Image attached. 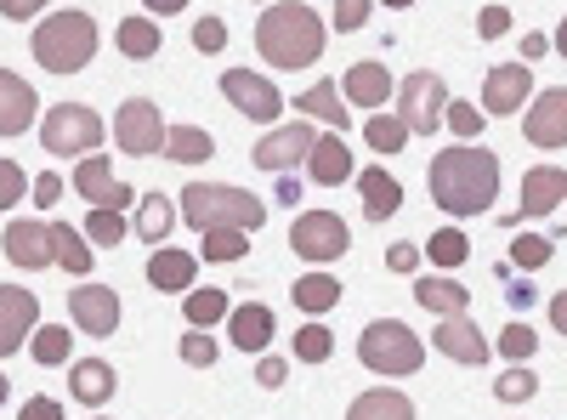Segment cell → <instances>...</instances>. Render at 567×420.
Masks as SVG:
<instances>
[{
  "mask_svg": "<svg viewBox=\"0 0 567 420\" xmlns=\"http://www.w3.org/2000/svg\"><path fill=\"white\" fill-rule=\"evenodd\" d=\"M432 199L449 216H483L499 199V154L477 148V143H460L443 148L432 160Z\"/></svg>",
  "mask_w": 567,
  "mask_h": 420,
  "instance_id": "cell-1",
  "label": "cell"
},
{
  "mask_svg": "<svg viewBox=\"0 0 567 420\" xmlns=\"http://www.w3.org/2000/svg\"><path fill=\"white\" fill-rule=\"evenodd\" d=\"M323 45H329V29L307 0H278L256 23V52L272 69H312L323 58Z\"/></svg>",
  "mask_w": 567,
  "mask_h": 420,
  "instance_id": "cell-2",
  "label": "cell"
},
{
  "mask_svg": "<svg viewBox=\"0 0 567 420\" xmlns=\"http://www.w3.org/2000/svg\"><path fill=\"white\" fill-rule=\"evenodd\" d=\"M187 227H239V233H256L267 227V205L250 194V188H221V182H194V188H182V211H176Z\"/></svg>",
  "mask_w": 567,
  "mask_h": 420,
  "instance_id": "cell-3",
  "label": "cell"
},
{
  "mask_svg": "<svg viewBox=\"0 0 567 420\" xmlns=\"http://www.w3.org/2000/svg\"><path fill=\"white\" fill-rule=\"evenodd\" d=\"M29 52L45 74H80L91 58H97V23H91L85 12H52L29 34Z\"/></svg>",
  "mask_w": 567,
  "mask_h": 420,
  "instance_id": "cell-4",
  "label": "cell"
},
{
  "mask_svg": "<svg viewBox=\"0 0 567 420\" xmlns=\"http://www.w3.org/2000/svg\"><path fill=\"white\" fill-rule=\"evenodd\" d=\"M358 358H363V369H374V376H414V369L425 363V347L403 318H374L358 336Z\"/></svg>",
  "mask_w": 567,
  "mask_h": 420,
  "instance_id": "cell-5",
  "label": "cell"
},
{
  "mask_svg": "<svg viewBox=\"0 0 567 420\" xmlns=\"http://www.w3.org/2000/svg\"><path fill=\"white\" fill-rule=\"evenodd\" d=\"M103 143V120L91 103H58V109H45L40 120V148L45 154H58V160H85V154H97Z\"/></svg>",
  "mask_w": 567,
  "mask_h": 420,
  "instance_id": "cell-6",
  "label": "cell"
},
{
  "mask_svg": "<svg viewBox=\"0 0 567 420\" xmlns=\"http://www.w3.org/2000/svg\"><path fill=\"white\" fill-rule=\"evenodd\" d=\"M443 109H449V80L432 74V69H420L398 85V120L414 131V136H432L443 125Z\"/></svg>",
  "mask_w": 567,
  "mask_h": 420,
  "instance_id": "cell-7",
  "label": "cell"
},
{
  "mask_svg": "<svg viewBox=\"0 0 567 420\" xmlns=\"http://www.w3.org/2000/svg\"><path fill=\"white\" fill-rule=\"evenodd\" d=\"M347 245H352V233H347V222L336 211H301L296 227H290V250L307 256V262H318V267L347 256Z\"/></svg>",
  "mask_w": 567,
  "mask_h": 420,
  "instance_id": "cell-8",
  "label": "cell"
},
{
  "mask_svg": "<svg viewBox=\"0 0 567 420\" xmlns=\"http://www.w3.org/2000/svg\"><path fill=\"white\" fill-rule=\"evenodd\" d=\"M114 143L120 154H165V120L148 98H125L120 114H114Z\"/></svg>",
  "mask_w": 567,
  "mask_h": 420,
  "instance_id": "cell-9",
  "label": "cell"
},
{
  "mask_svg": "<svg viewBox=\"0 0 567 420\" xmlns=\"http://www.w3.org/2000/svg\"><path fill=\"white\" fill-rule=\"evenodd\" d=\"M74 194H80L85 205H97V211H131V205H136V188L114 182V171H109L103 154H85V160L74 165Z\"/></svg>",
  "mask_w": 567,
  "mask_h": 420,
  "instance_id": "cell-10",
  "label": "cell"
},
{
  "mask_svg": "<svg viewBox=\"0 0 567 420\" xmlns=\"http://www.w3.org/2000/svg\"><path fill=\"white\" fill-rule=\"evenodd\" d=\"M221 98L239 109L245 120H278V114H284V98L272 91V80H261V74H250V69H227V74H221Z\"/></svg>",
  "mask_w": 567,
  "mask_h": 420,
  "instance_id": "cell-11",
  "label": "cell"
},
{
  "mask_svg": "<svg viewBox=\"0 0 567 420\" xmlns=\"http://www.w3.org/2000/svg\"><path fill=\"white\" fill-rule=\"evenodd\" d=\"M312 143H318V131H312L307 120H296V125H284V131L261 136L250 160H256V171H290V165H307Z\"/></svg>",
  "mask_w": 567,
  "mask_h": 420,
  "instance_id": "cell-12",
  "label": "cell"
},
{
  "mask_svg": "<svg viewBox=\"0 0 567 420\" xmlns=\"http://www.w3.org/2000/svg\"><path fill=\"white\" fill-rule=\"evenodd\" d=\"M69 318H74V330H85V336H114L120 330V296L109 285H74Z\"/></svg>",
  "mask_w": 567,
  "mask_h": 420,
  "instance_id": "cell-13",
  "label": "cell"
},
{
  "mask_svg": "<svg viewBox=\"0 0 567 420\" xmlns=\"http://www.w3.org/2000/svg\"><path fill=\"white\" fill-rule=\"evenodd\" d=\"M523 136H528L534 148H567V85H556V91H539V98L528 103Z\"/></svg>",
  "mask_w": 567,
  "mask_h": 420,
  "instance_id": "cell-14",
  "label": "cell"
},
{
  "mask_svg": "<svg viewBox=\"0 0 567 420\" xmlns=\"http://www.w3.org/2000/svg\"><path fill=\"white\" fill-rule=\"evenodd\" d=\"M40 324V301L23 285H0V358H12Z\"/></svg>",
  "mask_w": 567,
  "mask_h": 420,
  "instance_id": "cell-15",
  "label": "cell"
},
{
  "mask_svg": "<svg viewBox=\"0 0 567 420\" xmlns=\"http://www.w3.org/2000/svg\"><path fill=\"white\" fill-rule=\"evenodd\" d=\"M534 98V69L528 63H499L483 80V114H516Z\"/></svg>",
  "mask_w": 567,
  "mask_h": 420,
  "instance_id": "cell-16",
  "label": "cell"
},
{
  "mask_svg": "<svg viewBox=\"0 0 567 420\" xmlns=\"http://www.w3.org/2000/svg\"><path fill=\"white\" fill-rule=\"evenodd\" d=\"M7 256H12V267H23V273H40V267H52L58 262V250H52V222H7Z\"/></svg>",
  "mask_w": 567,
  "mask_h": 420,
  "instance_id": "cell-17",
  "label": "cell"
},
{
  "mask_svg": "<svg viewBox=\"0 0 567 420\" xmlns=\"http://www.w3.org/2000/svg\"><path fill=\"white\" fill-rule=\"evenodd\" d=\"M34 120H40L34 85L23 74H12V69H0V136H23Z\"/></svg>",
  "mask_w": 567,
  "mask_h": 420,
  "instance_id": "cell-18",
  "label": "cell"
},
{
  "mask_svg": "<svg viewBox=\"0 0 567 420\" xmlns=\"http://www.w3.org/2000/svg\"><path fill=\"white\" fill-rule=\"evenodd\" d=\"M432 347H437V352H449L454 363H471V369L488 363V352H494V347L483 341V330H477V324H471L465 313H454V318H443V324H437Z\"/></svg>",
  "mask_w": 567,
  "mask_h": 420,
  "instance_id": "cell-19",
  "label": "cell"
},
{
  "mask_svg": "<svg viewBox=\"0 0 567 420\" xmlns=\"http://www.w3.org/2000/svg\"><path fill=\"white\" fill-rule=\"evenodd\" d=\"M556 205H567V171L561 165H534L523 176V211L516 216H550Z\"/></svg>",
  "mask_w": 567,
  "mask_h": 420,
  "instance_id": "cell-20",
  "label": "cell"
},
{
  "mask_svg": "<svg viewBox=\"0 0 567 420\" xmlns=\"http://www.w3.org/2000/svg\"><path fill=\"white\" fill-rule=\"evenodd\" d=\"M272 307H261V301H245V307H233L227 313V341L239 347V352H261V347H272Z\"/></svg>",
  "mask_w": 567,
  "mask_h": 420,
  "instance_id": "cell-21",
  "label": "cell"
},
{
  "mask_svg": "<svg viewBox=\"0 0 567 420\" xmlns=\"http://www.w3.org/2000/svg\"><path fill=\"white\" fill-rule=\"evenodd\" d=\"M307 176L318 182V188H341V182H352V154H347V143H341L336 131L312 143V154H307Z\"/></svg>",
  "mask_w": 567,
  "mask_h": 420,
  "instance_id": "cell-22",
  "label": "cell"
},
{
  "mask_svg": "<svg viewBox=\"0 0 567 420\" xmlns=\"http://www.w3.org/2000/svg\"><path fill=\"white\" fill-rule=\"evenodd\" d=\"M341 91H347V103H358V109H381L386 98H392V74L381 69V63H352L347 74H341Z\"/></svg>",
  "mask_w": 567,
  "mask_h": 420,
  "instance_id": "cell-23",
  "label": "cell"
},
{
  "mask_svg": "<svg viewBox=\"0 0 567 420\" xmlns=\"http://www.w3.org/2000/svg\"><path fill=\"white\" fill-rule=\"evenodd\" d=\"M194 273H199V256H187V250H154L148 256V285L165 290V296L194 290Z\"/></svg>",
  "mask_w": 567,
  "mask_h": 420,
  "instance_id": "cell-24",
  "label": "cell"
},
{
  "mask_svg": "<svg viewBox=\"0 0 567 420\" xmlns=\"http://www.w3.org/2000/svg\"><path fill=\"white\" fill-rule=\"evenodd\" d=\"M69 392H74L85 409H103V403L114 398V363H103V358L69 363Z\"/></svg>",
  "mask_w": 567,
  "mask_h": 420,
  "instance_id": "cell-25",
  "label": "cell"
},
{
  "mask_svg": "<svg viewBox=\"0 0 567 420\" xmlns=\"http://www.w3.org/2000/svg\"><path fill=\"white\" fill-rule=\"evenodd\" d=\"M358 188H363V211H369V222H386V216H398V211H403V188H398V176H392V171H381V165H369Z\"/></svg>",
  "mask_w": 567,
  "mask_h": 420,
  "instance_id": "cell-26",
  "label": "cell"
},
{
  "mask_svg": "<svg viewBox=\"0 0 567 420\" xmlns=\"http://www.w3.org/2000/svg\"><path fill=\"white\" fill-rule=\"evenodd\" d=\"M347 420H414V403H409V392H392V387H374V392L352 398Z\"/></svg>",
  "mask_w": 567,
  "mask_h": 420,
  "instance_id": "cell-27",
  "label": "cell"
},
{
  "mask_svg": "<svg viewBox=\"0 0 567 420\" xmlns=\"http://www.w3.org/2000/svg\"><path fill=\"white\" fill-rule=\"evenodd\" d=\"M210 154H216L210 131H199V125H165V160H176V165H205Z\"/></svg>",
  "mask_w": 567,
  "mask_h": 420,
  "instance_id": "cell-28",
  "label": "cell"
},
{
  "mask_svg": "<svg viewBox=\"0 0 567 420\" xmlns=\"http://www.w3.org/2000/svg\"><path fill=\"white\" fill-rule=\"evenodd\" d=\"M414 301H420V307H432L437 318H454V313L471 307L465 285H454V278H414Z\"/></svg>",
  "mask_w": 567,
  "mask_h": 420,
  "instance_id": "cell-29",
  "label": "cell"
},
{
  "mask_svg": "<svg viewBox=\"0 0 567 420\" xmlns=\"http://www.w3.org/2000/svg\"><path fill=\"white\" fill-rule=\"evenodd\" d=\"M171 227H176V205L165 194H142V205H136V239L142 245H165Z\"/></svg>",
  "mask_w": 567,
  "mask_h": 420,
  "instance_id": "cell-30",
  "label": "cell"
},
{
  "mask_svg": "<svg viewBox=\"0 0 567 420\" xmlns=\"http://www.w3.org/2000/svg\"><path fill=\"white\" fill-rule=\"evenodd\" d=\"M296 307L301 313H329V307H341V278L336 273H307V278H296Z\"/></svg>",
  "mask_w": 567,
  "mask_h": 420,
  "instance_id": "cell-31",
  "label": "cell"
},
{
  "mask_svg": "<svg viewBox=\"0 0 567 420\" xmlns=\"http://www.w3.org/2000/svg\"><path fill=\"white\" fill-rule=\"evenodd\" d=\"M52 250H58V267H69L74 278H85L91 273V245H85V233L80 227H69V222H52Z\"/></svg>",
  "mask_w": 567,
  "mask_h": 420,
  "instance_id": "cell-32",
  "label": "cell"
},
{
  "mask_svg": "<svg viewBox=\"0 0 567 420\" xmlns=\"http://www.w3.org/2000/svg\"><path fill=\"white\" fill-rule=\"evenodd\" d=\"M296 109H301L307 120H329V125H347V103H341V85H329V80L307 85L301 98H296Z\"/></svg>",
  "mask_w": 567,
  "mask_h": 420,
  "instance_id": "cell-33",
  "label": "cell"
},
{
  "mask_svg": "<svg viewBox=\"0 0 567 420\" xmlns=\"http://www.w3.org/2000/svg\"><path fill=\"white\" fill-rule=\"evenodd\" d=\"M29 352H34V363H40V369L69 363V330H63V324H40L34 341H29Z\"/></svg>",
  "mask_w": 567,
  "mask_h": 420,
  "instance_id": "cell-34",
  "label": "cell"
},
{
  "mask_svg": "<svg viewBox=\"0 0 567 420\" xmlns=\"http://www.w3.org/2000/svg\"><path fill=\"white\" fill-rule=\"evenodd\" d=\"M120 52H125V58H154V52H159L154 18H125V23H120Z\"/></svg>",
  "mask_w": 567,
  "mask_h": 420,
  "instance_id": "cell-35",
  "label": "cell"
},
{
  "mask_svg": "<svg viewBox=\"0 0 567 420\" xmlns=\"http://www.w3.org/2000/svg\"><path fill=\"white\" fill-rule=\"evenodd\" d=\"M363 136H369L374 154H398V148L409 143V125H403L398 114H374V120H363Z\"/></svg>",
  "mask_w": 567,
  "mask_h": 420,
  "instance_id": "cell-36",
  "label": "cell"
},
{
  "mask_svg": "<svg viewBox=\"0 0 567 420\" xmlns=\"http://www.w3.org/2000/svg\"><path fill=\"white\" fill-rule=\"evenodd\" d=\"M85 239L103 245V250H114V245L125 239V211H97V205H91V211H85Z\"/></svg>",
  "mask_w": 567,
  "mask_h": 420,
  "instance_id": "cell-37",
  "label": "cell"
},
{
  "mask_svg": "<svg viewBox=\"0 0 567 420\" xmlns=\"http://www.w3.org/2000/svg\"><path fill=\"white\" fill-rule=\"evenodd\" d=\"M239 256H250V233H239V227L205 233V262H239Z\"/></svg>",
  "mask_w": 567,
  "mask_h": 420,
  "instance_id": "cell-38",
  "label": "cell"
},
{
  "mask_svg": "<svg viewBox=\"0 0 567 420\" xmlns=\"http://www.w3.org/2000/svg\"><path fill=\"white\" fill-rule=\"evenodd\" d=\"M425 256H432L437 267H449V273H454V267L471 256V239H465L460 227H437V233H432V245H425Z\"/></svg>",
  "mask_w": 567,
  "mask_h": 420,
  "instance_id": "cell-39",
  "label": "cell"
},
{
  "mask_svg": "<svg viewBox=\"0 0 567 420\" xmlns=\"http://www.w3.org/2000/svg\"><path fill=\"white\" fill-rule=\"evenodd\" d=\"M182 307H187V318H194V330H205V324L227 318V296H221V290H210V285H194Z\"/></svg>",
  "mask_w": 567,
  "mask_h": 420,
  "instance_id": "cell-40",
  "label": "cell"
},
{
  "mask_svg": "<svg viewBox=\"0 0 567 420\" xmlns=\"http://www.w3.org/2000/svg\"><path fill=\"white\" fill-rule=\"evenodd\" d=\"M550 256L556 250H550V239H539V233H516V239H511V262L523 267V273H539Z\"/></svg>",
  "mask_w": 567,
  "mask_h": 420,
  "instance_id": "cell-41",
  "label": "cell"
},
{
  "mask_svg": "<svg viewBox=\"0 0 567 420\" xmlns=\"http://www.w3.org/2000/svg\"><path fill=\"white\" fill-rule=\"evenodd\" d=\"M534 347H539V336L528 330V324H505V330H499V358L523 363V358H534Z\"/></svg>",
  "mask_w": 567,
  "mask_h": 420,
  "instance_id": "cell-42",
  "label": "cell"
},
{
  "mask_svg": "<svg viewBox=\"0 0 567 420\" xmlns=\"http://www.w3.org/2000/svg\"><path fill=\"white\" fill-rule=\"evenodd\" d=\"M329 352H336V336H329L323 324H307V330L296 336V358H307V363H323Z\"/></svg>",
  "mask_w": 567,
  "mask_h": 420,
  "instance_id": "cell-43",
  "label": "cell"
},
{
  "mask_svg": "<svg viewBox=\"0 0 567 420\" xmlns=\"http://www.w3.org/2000/svg\"><path fill=\"white\" fill-rule=\"evenodd\" d=\"M443 125H454V136H465V143H477V131L488 120H483V109H471V103H449L443 109Z\"/></svg>",
  "mask_w": 567,
  "mask_h": 420,
  "instance_id": "cell-44",
  "label": "cell"
},
{
  "mask_svg": "<svg viewBox=\"0 0 567 420\" xmlns=\"http://www.w3.org/2000/svg\"><path fill=\"white\" fill-rule=\"evenodd\" d=\"M176 352H182V363H194V369H210V363H216V341H210L205 330H187Z\"/></svg>",
  "mask_w": 567,
  "mask_h": 420,
  "instance_id": "cell-45",
  "label": "cell"
},
{
  "mask_svg": "<svg viewBox=\"0 0 567 420\" xmlns=\"http://www.w3.org/2000/svg\"><path fill=\"white\" fill-rule=\"evenodd\" d=\"M23 194H29V176H23V165L0 160V211H12Z\"/></svg>",
  "mask_w": 567,
  "mask_h": 420,
  "instance_id": "cell-46",
  "label": "cell"
},
{
  "mask_svg": "<svg viewBox=\"0 0 567 420\" xmlns=\"http://www.w3.org/2000/svg\"><path fill=\"white\" fill-rule=\"evenodd\" d=\"M505 403H528L534 392H539V381L528 376V369H511V376H499V387H494Z\"/></svg>",
  "mask_w": 567,
  "mask_h": 420,
  "instance_id": "cell-47",
  "label": "cell"
},
{
  "mask_svg": "<svg viewBox=\"0 0 567 420\" xmlns=\"http://www.w3.org/2000/svg\"><path fill=\"white\" fill-rule=\"evenodd\" d=\"M369 7H374V0H336V29H341V34L363 29V23H369Z\"/></svg>",
  "mask_w": 567,
  "mask_h": 420,
  "instance_id": "cell-48",
  "label": "cell"
},
{
  "mask_svg": "<svg viewBox=\"0 0 567 420\" xmlns=\"http://www.w3.org/2000/svg\"><path fill=\"white\" fill-rule=\"evenodd\" d=\"M194 45H199V52H221V45H227V23L221 18H199L194 23Z\"/></svg>",
  "mask_w": 567,
  "mask_h": 420,
  "instance_id": "cell-49",
  "label": "cell"
},
{
  "mask_svg": "<svg viewBox=\"0 0 567 420\" xmlns=\"http://www.w3.org/2000/svg\"><path fill=\"white\" fill-rule=\"evenodd\" d=\"M29 194H34V205H40V211H52V205L63 199V176H52V171H40V176L29 182Z\"/></svg>",
  "mask_w": 567,
  "mask_h": 420,
  "instance_id": "cell-50",
  "label": "cell"
},
{
  "mask_svg": "<svg viewBox=\"0 0 567 420\" xmlns=\"http://www.w3.org/2000/svg\"><path fill=\"white\" fill-rule=\"evenodd\" d=\"M477 34H483V40L511 34V12H505V7H483V12H477Z\"/></svg>",
  "mask_w": 567,
  "mask_h": 420,
  "instance_id": "cell-51",
  "label": "cell"
},
{
  "mask_svg": "<svg viewBox=\"0 0 567 420\" xmlns=\"http://www.w3.org/2000/svg\"><path fill=\"white\" fill-rule=\"evenodd\" d=\"M386 267H392V273H414V267H420V250H414L409 239H398V245L386 250Z\"/></svg>",
  "mask_w": 567,
  "mask_h": 420,
  "instance_id": "cell-52",
  "label": "cell"
},
{
  "mask_svg": "<svg viewBox=\"0 0 567 420\" xmlns=\"http://www.w3.org/2000/svg\"><path fill=\"white\" fill-rule=\"evenodd\" d=\"M18 420H63V403H52V398H29V403L18 409Z\"/></svg>",
  "mask_w": 567,
  "mask_h": 420,
  "instance_id": "cell-53",
  "label": "cell"
},
{
  "mask_svg": "<svg viewBox=\"0 0 567 420\" xmlns=\"http://www.w3.org/2000/svg\"><path fill=\"white\" fill-rule=\"evenodd\" d=\"M0 12H7L12 23H29V18L45 12V0H0Z\"/></svg>",
  "mask_w": 567,
  "mask_h": 420,
  "instance_id": "cell-54",
  "label": "cell"
},
{
  "mask_svg": "<svg viewBox=\"0 0 567 420\" xmlns=\"http://www.w3.org/2000/svg\"><path fill=\"white\" fill-rule=\"evenodd\" d=\"M284 376H290V369H284V358H261V363H256V381H261V387H284Z\"/></svg>",
  "mask_w": 567,
  "mask_h": 420,
  "instance_id": "cell-55",
  "label": "cell"
},
{
  "mask_svg": "<svg viewBox=\"0 0 567 420\" xmlns=\"http://www.w3.org/2000/svg\"><path fill=\"white\" fill-rule=\"evenodd\" d=\"M550 330H556V336H567V290H556V296H550Z\"/></svg>",
  "mask_w": 567,
  "mask_h": 420,
  "instance_id": "cell-56",
  "label": "cell"
},
{
  "mask_svg": "<svg viewBox=\"0 0 567 420\" xmlns=\"http://www.w3.org/2000/svg\"><path fill=\"white\" fill-rule=\"evenodd\" d=\"M142 7H148L154 18H171V12H182V7H187V0H142Z\"/></svg>",
  "mask_w": 567,
  "mask_h": 420,
  "instance_id": "cell-57",
  "label": "cell"
},
{
  "mask_svg": "<svg viewBox=\"0 0 567 420\" xmlns=\"http://www.w3.org/2000/svg\"><path fill=\"white\" fill-rule=\"evenodd\" d=\"M534 58H545V34H528L523 40V63H534Z\"/></svg>",
  "mask_w": 567,
  "mask_h": 420,
  "instance_id": "cell-58",
  "label": "cell"
},
{
  "mask_svg": "<svg viewBox=\"0 0 567 420\" xmlns=\"http://www.w3.org/2000/svg\"><path fill=\"white\" fill-rule=\"evenodd\" d=\"M556 52L567 58V18H561V29H556Z\"/></svg>",
  "mask_w": 567,
  "mask_h": 420,
  "instance_id": "cell-59",
  "label": "cell"
},
{
  "mask_svg": "<svg viewBox=\"0 0 567 420\" xmlns=\"http://www.w3.org/2000/svg\"><path fill=\"white\" fill-rule=\"evenodd\" d=\"M7 398H12V381H7V376H0V403H7Z\"/></svg>",
  "mask_w": 567,
  "mask_h": 420,
  "instance_id": "cell-60",
  "label": "cell"
},
{
  "mask_svg": "<svg viewBox=\"0 0 567 420\" xmlns=\"http://www.w3.org/2000/svg\"><path fill=\"white\" fill-rule=\"evenodd\" d=\"M386 7H398V12H403V7H414V0H386Z\"/></svg>",
  "mask_w": 567,
  "mask_h": 420,
  "instance_id": "cell-61",
  "label": "cell"
}]
</instances>
